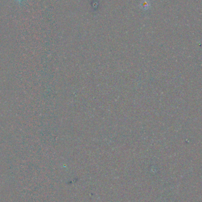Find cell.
I'll return each instance as SVG.
<instances>
[{
	"mask_svg": "<svg viewBox=\"0 0 202 202\" xmlns=\"http://www.w3.org/2000/svg\"><path fill=\"white\" fill-rule=\"evenodd\" d=\"M19 1H21V0H19Z\"/></svg>",
	"mask_w": 202,
	"mask_h": 202,
	"instance_id": "cell-1",
	"label": "cell"
}]
</instances>
